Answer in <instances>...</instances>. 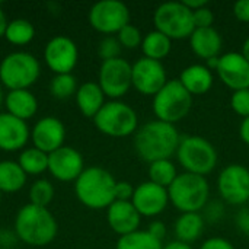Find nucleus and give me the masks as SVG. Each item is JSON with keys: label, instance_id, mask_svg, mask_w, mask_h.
<instances>
[{"label": "nucleus", "instance_id": "nucleus-1", "mask_svg": "<svg viewBox=\"0 0 249 249\" xmlns=\"http://www.w3.org/2000/svg\"><path fill=\"white\" fill-rule=\"evenodd\" d=\"M179 142L181 136L174 124L153 120L137 128L133 144L137 156L150 165L177 155Z\"/></svg>", "mask_w": 249, "mask_h": 249}, {"label": "nucleus", "instance_id": "nucleus-2", "mask_svg": "<svg viewBox=\"0 0 249 249\" xmlns=\"http://www.w3.org/2000/svg\"><path fill=\"white\" fill-rule=\"evenodd\" d=\"M57 232V220L45 207H38L28 203L16 213L15 233L26 245L36 248L45 247L55 239Z\"/></svg>", "mask_w": 249, "mask_h": 249}, {"label": "nucleus", "instance_id": "nucleus-3", "mask_svg": "<svg viewBox=\"0 0 249 249\" xmlns=\"http://www.w3.org/2000/svg\"><path fill=\"white\" fill-rule=\"evenodd\" d=\"M115 185L117 181L109 171L90 166L74 181V194L85 207L102 210L115 201Z\"/></svg>", "mask_w": 249, "mask_h": 249}, {"label": "nucleus", "instance_id": "nucleus-4", "mask_svg": "<svg viewBox=\"0 0 249 249\" xmlns=\"http://www.w3.org/2000/svg\"><path fill=\"white\" fill-rule=\"evenodd\" d=\"M168 196L179 213H200L209 201L210 185L206 177L182 172L168 188Z\"/></svg>", "mask_w": 249, "mask_h": 249}, {"label": "nucleus", "instance_id": "nucleus-5", "mask_svg": "<svg viewBox=\"0 0 249 249\" xmlns=\"http://www.w3.org/2000/svg\"><path fill=\"white\" fill-rule=\"evenodd\" d=\"M41 74L38 58L28 51H13L0 61V83L7 90L29 89Z\"/></svg>", "mask_w": 249, "mask_h": 249}, {"label": "nucleus", "instance_id": "nucleus-6", "mask_svg": "<svg viewBox=\"0 0 249 249\" xmlns=\"http://www.w3.org/2000/svg\"><path fill=\"white\" fill-rule=\"evenodd\" d=\"M177 158L185 172L206 177L212 174L217 165L216 147L201 136H184L181 137Z\"/></svg>", "mask_w": 249, "mask_h": 249}, {"label": "nucleus", "instance_id": "nucleus-7", "mask_svg": "<svg viewBox=\"0 0 249 249\" xmlns=\"http://www.w3.org/2000/svg\"><path fill=\"white\" fill-rule=\"evenodd\" d=\"M156 120L174 124L184 120L193 108V96L185 90L178 79L168 80L153 96L152 102Z\"/></svg>", "mask_w": 249, "mask_h": 249}, {"label": "nucleus", "instance_id": "nucleus-8", "mask_svg": "<svg viewBox=\"0 0 249 249\" xmlns=\"http://www.w3.org/2000/svg\"><path fill=\"white\" fill-rule=\"evenodd\" d=\"M93 124L105 136L128 137L139 128L137 112L123 101H108L95 115Z\"/></svg>", "mask_w": 249, "mask_h": 249}, {"label": "nucleus", "instance_id": "nucleus-9", "mask_svg": "<svg viewBox=\"0 0 249 249\" xmlns=\"http://www.w3.org/2000/svg\"><path fill=\"white\" fill-rule=\"evenodd\" d=\"M155 29L169 39L190 38L196 29L193 12L182 1H166L156 7L153 13Z\"/></svg>", "mask_w": 249, "mask_h": 249}, {"label": "nucleus", "instance_id": "nucleus-10", "mask_svg": "<svg viewBox=\"0 0 249 249\" xmlns=\"http://www.w3.org/2000/svg\"><path fill=\"white\" fill-rule=\"evenodd\" d=\"M133 64L125 58H112L102 61L98 73V85L101 86L105 96L111 101H120L133 86Z\"/></svg>", "mask_w": 249, "mask_h": 249}, {"label": "nucleus", "instance_id": "nucleus-11", "mask_svg": "<svg viewBox=\"0 0 249 249\" xmlns=\"http://www.w3.org/2000/svg\"><path fill=\"white\" fill-rule=\"evenodd\" d=\"M88 19L95 31L108 36L130 23V9L120 0H101L90 7Z\"/></svg>", "mask_w": 249, "mask_h": 249}, {"label": "nucleus", "instance_id": "nucleus-12", "mask_svg": "<svg viewBox=\"0 0 249 249\" xmlns=\"http://www.w3.org/2000/svg\"><path fill=\"white\" fill-rule=\"evenodd\" d=\"M220 197L232 206H244L249 201V169L244 165L232 163L223 168L217 178Z\"/></svg>", "mask_w": 249, "mask_h": 249}, {"label": "nucleus", "instance_id": "nucleus-13", "mask_svg": "<svg viewBox=\"0 0 249 249\" xmlns=\"http://www.w3.org/2000/svg\"><path fill=\"white\" fill-rule=\"evenodd\" d=\"M44 60L54 74L71 73L79 61V48L71 38L55 35L44 48Z\"/></svg>", "mask_w": 249, "mask_h": 249}, {"label": "nucleus", "instance_id": "nucleus-14", "mask_svg": "<svg viewBox=\"0 0 249 249\" xmlns=\"http://www.w3.org/2000/svg\"><path fill=\"white\" fill-rule=\"evenodd\" d=\"M133 88L146 96H155L168 82L166 70L162 61L146 57L139 58L133 64Z\"/></svg>", "mask_w": 249, "mask_h": 249}, {"label": "nucleus", "instance_id": "nucleus-15", "mask_svg": "<svg viewBox=\"0 0 249 249\" xmlns=\"http://www.w3.org/2000/svg\"><path fill=\"white\" fill-rule=\"evenodd\" d=\"M83 171V156L74 147L63 146L48 155V172L60 182L76 181Z\"/></svg>", "mask_w": 249, "mask_h": 249}, {"label": "nucleus", "instance_id": "nucleus-16", "mask_svg": "<svg viewBox=\"0 0 249 249\" xmlns=\"http://www.w3.org/2000/svg\"><path fill=\"white\" fill-rule=\"evenodd\" d=\"M31 140L34 147L50 155L64 146L66 127L63 121L54 115L42 117L34 124V128L31 130Z\"/></svg>", "mask_w": 249, "mask_h": 249}, {"label": "nucleus", "instance_id": "nucleus-17", "mask_svg": "<svg viewBox=\"0 0 249 249\" xmlns=\"http://www.w3.org/2000/svg\"><path fill=\"white\" fill-rule=\"evenodd\" d=\"M131 203L142 217L159 216L169 204L168 190L150 181L142 182L136 187Z\"/></svg>", "mask_w": 249, "mask_h": 249}, {"label": "nucleus", "instance_id": "nucleus-18", "mask_svg": "<svg viewBox=\"0 0 249 249\" xmlns=\"http://www.w3.org/2000/svg\"><path fill=\"white\" fill-rule=\"evenodd\" d=\"M219 79L233 92L249 88V63L241 53L231 51L219 57L216 69Z\"/></svg>", "mask_w": 249, "mask_h": 249}, {"label": "nucleus", "instance_id": "nucleus-19", "mask_svg": "<svg viewBox=\"0 0 249 249\" xmlns=\"http://www.w3.org/2000/svg\"><path fill=\"white\" fill-rule=\"evenodd\" d=\"M29 140L31 130L26 121L13 117L9 112H0V150H22Z\"/></svg>", "mask_w": 249, "mask_h": 249}, {"label": "nucleus", "instance_id": "nucleus-20", "mask_svg": "<svg viewBox=\"0 0 249 249\" xmlns=\"http://www.w3.org/2000/svg\"><path fill=\"white\" fill-rule=\"evenodd\" d=\"M142 216L131 201H114L107 209V222L120 238L139 231Z\"/></svg>", "mask_w": 249, "mask_h": 249}, {"label": "nucleus", "instance_id": "nucleus-21", "mask_svg": "<svg viewBox=\"0 0 249 249\" xmlns=\"http://www.w3.org/2000/svg\"><path fill=\"white\" fill-rule=\"evenodd\" d=\"M188 39L190 47L197 57L204 58L206 61L220 57L223 39L214 28H196Z\"/></svg>", "mask_w": 249, "mask_h": 249}, {"label": "nucleus", "instance_id": "nucleus-22", "mask_svg": "<svg viewBox=\"0 0 249 249\" xmlns=\"http://www.w3.org/2000/svg\"><path fill=\"white\" fill-rule=\"evenodd\" d=\"M3 105L6 112L23 121L31 120L38 111V99L29 89L9 90L4 95Z\"/></svg>", "mask_w": 249, "mask_h": 249}, {"label": "nucleus", "instance_id": "nucleus-23", "mask_svg": "<svg viewBox=\"0 0 249 249\" xmlns=\"http://www.w3.org/2000/svg\"><path fill=\"white\" fill-rule=\"evenodd\" d=\"M178 80L191 96H200L212 89L213 71L206 64H191L182 70Z\"/></svg>", "mask_w": 249, "mask_h": 249}, {"label": "nucleus", "instance_id": "nucleus-24", "mask_svg": "<svg viewBox=\"0 0 249 249\" xmlns=\"http://www.w3.org/2000/svg\"><path fill=\"white\" fill-rule=\"evenodd\" d=\"M76 105L79 111L88 117L95 118V115L105 105V93L102 92L98 82H85L79 86L76 95Z\"/></svg>", "mask_w": 249, "mask_h": 249}, {"label": "nucleus", "instance_id": "nucleus-25", "mask_svg": "<svg viewBox=\"0 0 249 249\" xmlns=\"http://www.w3.org/2000/svg\"><path fill=\"white\" fill-rule=\"evenodd\" d=\"M204 231V219L200 213H181L175 220L174 233L177 241L191 244L197 241Z\"/></svg>", "mask_w": 249, "mask_h": 249}, {"label": "nucleus", "instance_id": "nucleus-26", "mask_svg": "<svg viewBox=\"0 0 249 249\" xmlns=\"http://www.w3.org/2000/svg\"><path fill=\"white\" fill-rule=\"evenodd\" d=\"M28 175L15 160H0V193L13 194L26 184Z\"/></svg>", "mask_w": 249, "mask_h": 249}, {"label": "nucleus", "instance_id": "nucleus-27", "mask_svg": "<svg viewBox=\"0 0 249 249\" xmlns=\"http://www.w3.org/2000/svg\"><path fill=\"white\" fill-rule=\"evenodd\" d=\"M171 50H172V39H169L166 35H163L156 29L150 31L143 36L142 51H143V57L146 58L162 61L165 57L169 55Z\"/></svg>", "mask_w": 249, "mask_h": 249}, {"label": "nucleus", "instance_id": "nucleus-28", "mask_svg": "<svg viewBox=\"0 0 249 249\" xmlns=\"http://www.w3.org/2000/svg\"><path fill=\"white\" fill-rule=\"evenodd\" d=\"M18 163L26 175H41L48 171V155L36 147L23 149L18 158Z\"/></svg>", "mask_w": 249, "mask_h": 249}, {"label": "nucleus", "instance_id": "nucleus-29", "mask_svg": "<svg viewBox=\"0 0 249 249\" xmlns=\"http://www.w3.org/2000/svg\"><path fill=\"white\" fill-rule=\"evenodd\" d=\"M35 36V28L34 25L23 18H18L13 20H9L7 28L4 31V36L7 42L13 45H26L29 44Z\"/></svg>", "mask_w": 249, "mask_h": 249}, {"label": "nucleus", "instance_id": "nucleus-30", "mask_svg": "<svg viewBox=\"0 0 249 249\" xmlns=\"http://www.w3.org/2000/svg\"><path fill=\"white\" fill-rule=\"evenodd\" d=\"M115 249H163V244L147 231H136L118 238Z\"/></svg>", "mask_w": 249, "mask_h": 249}, {"label": "nucleus", "instance_id": "nucleus-31", "mask_svg": "<svg viewBox=\"0 0 249 249\" xmlns=\"http://www.w3.org/2000/svg\"><path fill=\"white\" fill-rule=\"evenodd\" d=\"M178 175L177 166L171 162V159L156 160L149 165V181L166 190L172 185Z\"/></svg>", "mask_w": 249, "mask_h": 249}, {"label": "nucleus", "instance_id": "nucleus-32", "mask_svg": "<svg viewBox=\"0 0 249 249\" xmlns=\"http://www.w3.org/2000/svg\"><path fill=\"white\" fill-rule=\"evenodd\" d=\"M54 196H55V188L53 182L45 178H39L34 181L28 191L29 203L38 207H45V209L50 206Z\"/></svg>", "mask_w": 249, "mask_h": 249}, {"label": "nucleus", "instance_id": "nucleus-33", "mask_svg": "<svg viewBox=\"0 0 249 249\" xmlns=\"http://www.w3.org/2000/svg\"><path fill=\"white\" fill-rule=\"evenodd\" d=\"M77 80L71 73L55 74L50 82V93L57 99H67L77 92Z\"/></svg>", "mask_w": 249, "mask_h": 249}, {"label": "nucleus", "instance_id": "nucleus-34", "mask_svg": "<svg viewBox=\"0 0 249 249\" xmlns=\"http://www.w3.org/2000/svg\"><path fill=\"white\" fill-rule=\"evenodd\" d=\"M117 38H118L121 47L127 48V50H134L137 47H142V42H143V34L140 32V29L137 26H134L131 23L124 26L117 34Z\"/></svg>", "mask_w": 249, "mask_h": 249}, {"label": "nucleus", "instance_id": "nucleus-35", "mask_svg": "<svg viewBox=\"0 0 249 249\" xmlns=\"http://www.w3.org/2000/svg\"><path fill=\"white\" fill-rule=\"evenodd\" d=\"M121 50H123V47H121L118 38L114 35H108V36L102 38L98 45V54L102 58V61L121 57Z\"/></svg>", "mask_w": 249, "mask_h": 249}, {"label": "nucleus", "instance_id": "nucleus-36", "mask_svg": "<svg viewBox=\"0 0 249 249\" xmlns=\"http://www.w3.org/2000/svg\"><path fill=\"white\" fill-rule=\"evenodd\" d=\"M231 107L235 114L242 118L249 117V88L235 90L231 96Z\"/></svg>", "mask_w": 249, "mask_h": 249}, {"label": "nucleus", "instance_id": "nucleus-37", "mask_svg": "<svg viewBox=\"0 0 249 249\" xmlns=\"http://www.w3.org/2000/svg\"><path fill=\"white\" fill-rule=\"evenodd\" d=\"M193 20H194L196 28H213L214 13L207 4V6L193 12Z\"/></svg>", "mask_w": 249, "mask_h": 249}, {"label": "nucleus", "instance_id": "nucleus-38", "mask_svg": "<svg viewBox=\"0 0 249 249\" xmlns=\"http://www.w3.org/2000/svg\"><path fill=\"white\" fill-rule=\"evenodd\" d=\"M136 187L127 181H117L115 185V200L117 201H131Z\"/></svg>", "mask_w": 249, "mask_h": 249}, {"label": "nucleus", "instance_id": "nucleus-39", "mask_svg": "<svg viewBox=\"0 0 249 249\" xmlns=\"http://www.w3.org/2000/svg\"><path fill=\"white\" fill-rule=\"evenodd\" d=\"M200 249H236L233 247V244L225 238H210L207 241L203 242Z\"/></svg>", "mask_w": 249, "mask_h": 249}, {"label": "nucleus", "instance_id": "nucleus-40", "mask_svg": "<svg viewBox=\"0 0 249 249\" xmlns=\"http://www.w3.org/2000/svg\"><path fill=\"white\" fill-rule=\"evenodd\" d=\"M233 15L238 20L249 23V0H239L233 4Z\"/></svg>", "mask_w": 249, "mask_h": 249}, {"label": "nucleus", "instance_id": "nucleus-41", "mask_svg": "<svg viewBox=\"0 0 249 249\" xmlns=\"http://www.w3.org/2000/svg\"><path fill=\"white\" fill-rule=\"evenodd\" d=\"M147 232H149L152 236H155L156 239L163 241V238H165V235H166V226H165L163 222L156 220V222H152V223L149 225Z\"/></svg>", "mask_w": 249, "mask_h": 249}, {"label": "nucleus", "instance_id": "nucleus-42", "mask_svg": "<svg viewBox=\"0 0 249 249\" xmlns=\"http://www.w3.org/2000/svg\"><path fill=\"white\" fill-rule=\"evenodd\" d=\"M238 225H239V228L249 235V209H245V210H242L241 213H239V216H238Z\"/></svg>", "mask_w": 249, "mask_h": 249}, {"label": "nucleus", "instance_id": "nucleus-43", "mask_svg": "<svg viewBox=\"0 0 249 249\" xmlns=\"http://www.w3.org/2000/svg\"><path fill=\"white\" fill-rule=\"evenodd\" d=\"M239 136H241V140L249 146V117L242 120L241 127H239Z\"/></svg>", "mask_w": 249, "mask_h": 249}, {"label": "nucleus", "instance_id": "nucleus-44", "mask_svg": "<svg viewBox=\"0 0 249 249\" xmlns=\"http://www.w3.org/2000/svg\"><path fill=\"white\" fill-rule=\"evenodd\" d=\"M182 3H184L191 12H194V10H197V9H201V7H204V6L209 4L207 0H184Z\"/></svg>", "mask_w": 249, "mask_h": 249}, {"label": "nucleus", "instance_id": "nucleus-45", "mask_svg": "<svg viewBox=\"0 0 249 249\" xmlns=\"http://www.w3.org/2000/svg\"><path fill=\"white\" fill-rule=\"evenodd\" d=\"M7 23H9V20H7V18H6V13H4V10H3L1 6H0V38L4 36V31H6V28H7Z\"/></svg>", "mask_w": 249, "mask_h": 249}, {"label": "nucleus", "instance_id": "nucleus-46", "mask_svg": "<svg viewBox=\"0 0 249 249\" xmlns=\"http://www.w3.org/2000/svg\"><path fill=\"white\" fill-rule=\"evenodd\" d=\"M163 249H193L191 245L188 244H184V242H179V241H172L169 242L168 245H163Z\"/></svg>", "mask_w": 249, "mask_h": 249}, {"label": "nucleus", "instance_id": "nucleus-47", "mask_svg": "<svg viewBox=\"0 0 249 249\" xmlns=\"http://www.w3.org/2000/svg\"><path fill=\"white\" fill-rule=\"evenodd\" d=\"M241 54L245 57V60L249 63V36L245 39V42H244V45H242V51H241Z\"/></svg>", "mask_w": 249, "mask_h": 249}, {"label": "nucleus", "instance_id": "nucleus-48", "mask_svg": "<svg viewBox=\"0 0 249 249\" xmlns=\"http://www.w3.org/2000/svg\"><path fill=\"white\" fill-rule=\"evenodd\" d=\"M3 102H4V93H3V86H1V83H0V108H1V105H3Z\"/></svg>", "mask_w": 249, "mask_h": 249}, {"label": "nucleus", "instance_id": "nucleus-49", "mask_svg": "<svg viewBox=\"0 0 249 249\" xmlns=\"http://www.w3.org/2000/svg\"><path fill=\"white\" fill-rule=\"evenodd\" d=\"M0 200H1V193H0Z\"/></svg>", "mask_w": 249, "mask_h": 249}, {"label": "nucleus", "instance_id": "nucleus-50", "mask_svg": "<svg viewBox=\"0 0 249 249\" xmlns=\"http://www.w3.org/2000/svg\"><path fill=\"white\" fill-rule=\"evenodd\" d=\"M0 249H6V248H0Z\"/></svg>", "mask_w": 249, "mask_h": 249}]
</instances>
